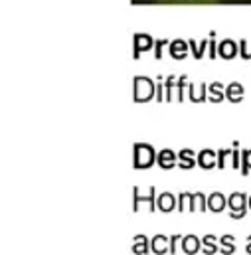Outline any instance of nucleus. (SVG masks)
I'll return each instance as SVG.
<instances>
[{
	"label": "nucleus",
	"instance_id": "f257e3e1",
	"mask_svg": "<svg viewBox=\"0 0 251 255\" xmlns=\"http://www.w3.org/2000/svg\"><path fill=\"white\" fill-rule=\"evenodd\" d=\"M158 152L154 150L152 144L148 142H134L132 144V168L134 170H144L150 168L156 162Z\"/></svg>",
	"mask_w": 251,
	"mask_h": 255
},
{
	"label": "nucleus",
	"instance_id": "f03ea898",
	"mask_svg": "<svg viewBox=\"0 0 251 255\" xmlns=\"http://www.w3.org/2000/svg\"><path fill=\"white\" fill-rule=\"evenodd\" d=\"M248 200H250V194H246V192H232L228 196V210H230V218L232 220L246 218L248 208H250Z\"/></svg>",
	"mask_w": 251,
	"mask_h": 255
},
{
	"label": "nucleus",
	"instance_id": "7ed1b4c3",
	"mask_svg": "<svg viewBox=\"0 0 251 255\" xmlns=\"http://www.w3.org/2000/svg\"><path fill=\"white\" fill-rule=\"evenodd\" d=\"M156 188L154 186H150L148 188V194L146 196H142L140 192H138V186H134L132 188V212L136 214L138 210H140V204H146L148 206V212L150 214H154V210H156Z\"/></svg>",
	"mask_w": 251,
	"mask_h": 255
},
{
	"label": "nucleus",
	"instance_id": "20e7f679",
	"mask_svg": "<svg viewBox=\"0 0 251 255\" xmlns=\"http://www.w3.org/2000/svg\"><path fill=\"white\" fill-rule=\"evenodd\" d=\"M176 208H178V196H174L172 192H160L156 196V210H160L162 214H170Z\"/></svg>",
	"mask_w": 251,
	"mask_h": 255
},
{
	"label": "nucleus",
	"instance_id": "39448f33",
	"mask_svg": "<svg viewBox=\"0 0 251 255\" xmlns=\"http://www.w3.org/2000/svg\"><path fill=\"white\" fill-rule=\"evenodd\" d=\"M156 164L164 170H170L174 166H178V152L170 150V148H162L158 150V156H156Z\"/></svg>",
	"mask_w": 251,
	"mask_h": 255
},
{
	"label": "nucleus",
	"instance_id": "423d86ee",
	"mask_svg": "<svg viewBox=\"0 0 251 255\" xmlns=\"http://www.w3.org/2000/svg\"><path fill=\"white\" fill-rule=\"evenodd\" d=\"M190 212H206L208 210V196L204 192H188Z\"/></svg>",
	"mask_w": 251,
	"mask_h": 255
},
{
	"label": "nucleus",
	"instance_id": "0eeeda50",
	"mask_svg": "<svg viewBox=\"0 0 251 255\" xmlns=\"http://www.w3.org/2000/svg\"><path fill=\"white\" fill-rule=\"evenodd\" d=\"M152 97V85L144 77H136V89H134V101H148Z\"/></svg>",
	"mask_w": 251,
	"mask_h": 255
},
{
	"label": "nucleus",
	"instance_id": "6e6552de",
	"mask_svg": "<svg viewBox=\"0 0 251 255\" xmlns=\"http://www.w3.org/2000/svg\"><path fill=\"white\" fill-rule=\"evenodd\" d=\"M196 160H198V166H200V168L210 170V168H214V166L218 164V152H214L212 148H204V150L198 152Z\"/></svg>",
	"mask_w": 251,
	"mask_h": 255
},
{
	"label": "nucleus",
	"instance_id": "1a4fd4ad",
	"mask_svg": "<svg viewBox=\"0 0 251 255\" xmlns=\"http://www.w3.org/2000/svg\"><path fill=\"white\" fill-rule=\"evenodd\" d=\"M180 248L186 255H196L200 250H202V240L194 234H188V236H182V242H180Z\"/></svg>",
	"mask_w": 251,
	"mask_h": 255
},
{
	"label": "nucleus",
	"instance_id": "9d476101",
	"mask_svg": "<svg viewBox=\"0 0 251 255\" xmlns=\"http://www.w3.org/2000/svg\"><path fill=\"white\" fill-rule=\"evenodd\" d=\"M228 208V198L222 194V192H212L208 196V210L214 212V214H220Z\"/></svg>",
	"mask_w": 251,
	"mask_h": 255
},
{
	"label": "nucleus",
	"instance_id": "9b49d317",
	"mask_svg": "<svg viewBox=\"0 0 251 255\" xmlns=\"http://www.w3.org/2000/svg\"><path fill=\"white\" fill-rule=\"evenodd\" d=\"M150 252L154 255L168 254V252H170V238H166V236H162V234L154 236V238L150 240Z\"/></svg>",
	"mask_w": 251,
	"mask_h": 255
},
{
	"label": "nucleus",
	"instance_id": "f8f14e48",
	"mask_svg": "<svg viewBox=\"0 0 251 255\" xmlns=\"http://www.w3.org/2000/svg\"><path fill=\"white\" fill-rule=\"evenodd\" d=\"M196 156H198V154H196L192 148H182V150L178 152V168H182V170L194 168V166L198 164Z\"/></svg>",
	"mask_w": 251,
	"mask_h": 255
},
{
	"label": "nucleus",
	"instance_id": "ddd939ff",
	"mask_svg": "<svg viewBox=\"0 0 251 255\" xmlns=\"http://www.w3.org/2000/svg\"><path fill=\"white\" fill-rule=\"evenodd\" d=\"M132 254L134 255H146L150 252V240L144 236V234H136L132 238Z\"/></svg>",
	"mask_w": 251,
	"mask_h": 255
},
{
	"label": "nucleus",
	"instance_id": "4468645a",
	"mask_svg": "<svg viewBox=\"0 0 251 255\" xmlns=\"http://www.w3.org/2000/svg\"><path fill=\"white\" fill-rule=\"evenodd\" d=\"M218 250H220V244H218V238L214 234H208V236L202 238V252H204V255L218 254Z\"/></svg>",
	"mask_w": 251,
	"mask_h": 255
},
{
	"label": "nucleus",
	"instance_id": "2eb2a0df",
	"mask_svg": "<svg viewBox=\"0 0 251 255\" xmlns=\"http://www.w3.org/2000/svg\"><path fill=\"white\" fill-rule=\"evenodd\" d=\"M220 254L222 255L236 254V238L232 234H226V236L220 238Z\"/></svg>",
	"mask_w": 251,
	"mask_h": 255
},
{
	"label": "nucleus",
	"instance_id": "dca6fc26",
	"mask_svg": "<svg viewBox=\"0 0 251 255\" xmlns=\"http://www.w3.org/2000/svg\"><path fill=\"white\" fill-rule=\"evenodd\" d=\"M242 174L244 176H248L251 170V148H248V150H242Z\"/></svg>",
	"mask_w": 251,
	"mask_h": 255
},
{
	"label": "nucleus",
	"instance_id": "f3484780",
	"mask_svg": "<svg viewBox=\"0 0 251 255\" xmlns=\"http://www.w3.org/2000/svg\"><path fill=\"white\" fill-rule=\"evenodd\" d=\"M232 166L234 170L242 168V150H240V142L234 140V150H232Z\"/></svg>",
	"mask_w": 251,
	"mask_h": 255
},
{
	"label": "nucleus",
	"instance_id": "a211bd4d",
	"mask_svg": "<svg viewBox=\"0 0 251 255\" xmlns=\"http://www.w3.org/2000/svg\"><path fill=\"white\" fill-rule=\"evenodd\" d=\"M226 95H228L230 101H236L238 103V101H242V87L240 85H230Z\"/></svg>",
	"mask_w": 251,
	"mask_h": 255
},
{
	"label": "nucleus",
	"instance_id": "6ab92c4d",
	"mask_svg": "<svg viewBox=\"0 0 251 255\" xmlns=\"http://www.w3.org/2000/svg\"><path fill=\"white\" fill-rule=\"evenodd\" d=\"M234 148H220L218 150V168H226V158L232 156Z\"/></svg>",
	"mask_w": 251,
	"mask_h": 255
},
{
	"label": "nucleus",
	"instance_id": "aec40b11",
	"mask_svg": "<svg viewBox=\"0 0 251 255\" xmlns=\"http://www.w3.org/2000/svg\"><path fill=\"white\" fill-rule=\"evenodd\" d=\"M182 242V236L180 234H174V236H170V255L176 254V250H178V244Z\"/></svg>",
	"mask_w": 251,
	"mask_h": 255
},
{
	"label": "nucleus",
	"instance_id": "412c9836",
	"mask_svg": "<svg viewBox=\"0 0 251 255\" xmlns=\"http://www.w3.org/2000/svg\"><path fill=\"white\" fill-rule=\"evenodd\" d=\"M186 204H188V192H180L178 194V212H184L186 210Z\"/></svg>",
	"mask_w": 251,
	"mask_h": 255
},
{
	"label": "nucleus",
	"instance_id": "4be33fe9",
	"mask_svg": "<svg viewBox=\"0 0 251 255\" xmlns=\"http://www.w3.org/2000/svg\"><path fill=\"white\" fill-rule=\"evenodd\" d=\"M246 254L251 255V236H248V244H246Z\"/></svg>",
	"mask_w": 251,
	"mask_h": 255
},
{
	"label": "nucleus",
	"instance_id": "5701e85b",
	"mask_svg": "<svg viewBox=\"0 0 251 255\" xmlns=\"http://www.w3.org/2000/svg\"><path fill=\"white\" fill-rule=\"evenodd\" d=\"M248 206H250V210H251V194H250V200H248Z\"/></svg>",
	"mask_w": 251,
	"mask_h": 255
}]
</instances>
